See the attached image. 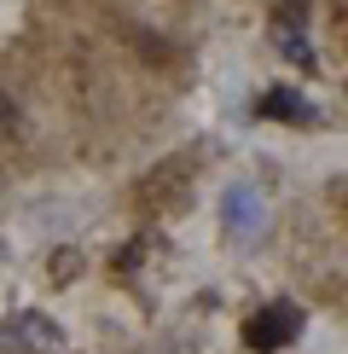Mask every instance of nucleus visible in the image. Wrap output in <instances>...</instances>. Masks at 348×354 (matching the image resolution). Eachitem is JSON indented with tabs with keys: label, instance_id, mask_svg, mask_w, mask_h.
Returning <instances> with one entry per match:
<instances>
[{
	"label": "nucleus",
	"instance_id": "obj_1",
	"mask_svg": "<svg viewBox=\"0 0 348 354\" xmlns=\"http://www.w3.org/2000/svg\"><path fill=\"white\" fill-rule=\"evenodd\" d=\"M296 331H302V308L296 302H273V308H261V314H250L244 343H250L255 354H273V348L296 343Z\"/></svg>",
	"mask_w": 348,
	"mask_h": 354
},
{
	"label": "nucleus",
	"instance_id": "obj_2",
	"mask_svg": "<svg viewBox=\"0 0 348 354\" xmlns=\"http://www.w3.org/2000/svg\"><path fill=\"white\" fill-rule=\"evenodd\" d=\"M267 122H313V111H308V99L302 93H290V87H273V93H261V105H255Z\"/></svg>",
	"mask_w": 348,
	"mask_h": 354
},
{
	"label": "nucleus",
	"instance_id": "obj_3",
	"mask_svg": "<svg viewBox=\"0 0 348 354\" xmlns=\"http://www.w3.org/2000/svg\"><path fill=\"white\" fill-rule=\"evenodd\" d=\"M226 221H238V227H255V221H261V209H255V192H232Z\"/></svg>",
	"mask_w": 348,
	"mask_h": 354
}]
</instances>
